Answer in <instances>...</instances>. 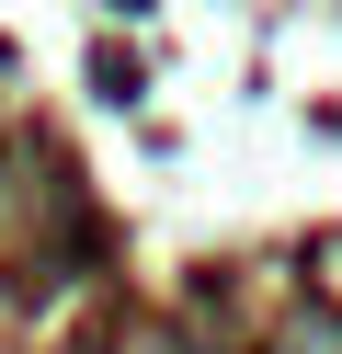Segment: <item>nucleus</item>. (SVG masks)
<instances>
[{
  "mask_svg": "<svg viewBox=\"0 0 342 354\" xmlns=\"http://www.w3.org/2000/svg\"><path fill=\"white\" fill-rule=\"evenodd\" d=\"M274 354H342V320L331 308H296V320L274 331Z\"/></svg>",
  "mask_w": 342,
  "mask_h": 354,
  "instance_id": "1",
  "label": "nucleus"
},
{
  "mask_svg": "<svg viewBox=\"0 0 342 354\" xmlns=\"http://www.w3.org/2000/svg\"><path fill=\"white\" fill-rule=\"evenodd\" d=\"M137 354H182V343H137Z\"/></svg>",
  "mask_w": 342,
  "mask_h": 354,
  "instance_id": "2",
  "label": "nucleus"
}]
</instances>
